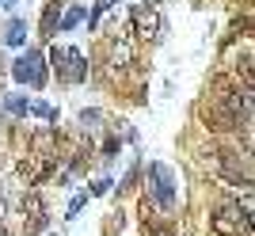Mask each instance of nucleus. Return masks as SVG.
I'll list each match as a JSON object with an SVG mask.
<instances>
[{
  "label": "nucleus",
  "mask_w": 255,
  "mask_h": 236,
  "mask_svg": "<svg viewBox=\"0 0 255 236\" xmlns=\"http://www.w3.org/2000/svg\"><path fill=\"white\" fill-rule=\"evenodd\" d=\"M53 23H57V4H50V8H46V15H42V34H46V38L53 34Z\"/></svg>",
  "instance_id": "obj_15"
},
{
  "label": "nucleus",
  "mask_w": 255,
  "mask_h": 236,
  "mask_svg": "<svg viewBox=\"0 0 255 236\" xmlns=\"http://www.w3.org/2000/svg\"><path fill=\"white\" fill-rule=\"evenodd\" d=\"M4 210H8V198H4V191H0V217H4Z\"/></svg>",
  "instance_id": "obj_20"
},
{
  "label": "nucleus",
  "mask_w": 255,
  "mask_h": 236,
  "mask_svg": "<svg viewBox=\"0 0 255 236\" xmlns=\"http://www.w3.org/2000/svg\"><path fill=\"white\" fill-rule=\"evenodd\" d=\"M133 34H137L141 42H156L160 34H164V15H160V8L152 0L137 4V11H133Z\"/></svg>",
  "instance_id": "obj_4"
},
{
  "label": "nucleus",
  "mask_w": 255,
  "mask_h": 236,
  "mask_svg": "<svg viewBox=\"0 0 255 236\" xmlns=\"http://www.w3.org/2000/svg\"><path fill=\"white\" fill-rule=\"evenodd\" d=\"M111 61H115V69H118V65H129V61H133V42H129V34H122V38L115 42Z\"/></svg>",
  "instance_id": "obj_8"
},
{
  "label": "nucleus",
  "mask_w": 255,
  "mask_h": 236,
  "mask_svg": "<svg viewBox=\"0 0 255 236\" xmlns=\"http://www.w3.org/2000/svg\"><path fill=\"white\" fill-rule=\"evenodd\" d=\"M53 141H57V129H38L31 137V145H34L38 156H57V152H53Z\"/></svg>",
  "instance_id": "obj_7"
},
{
  "label": "nucleus",
  "mask_w": 255,
  "mask_h": 236,
  "mask_svg": "<svg viewBox=\"0 0 255 236\" xmlns=\"http://www.w3.org/2000/svg\"><path fill=\"white\" fill-rule=\"evenodd\" d=\"M23 214H31V225L34 229H38V225H42V202H38V194H23Z\"/></svg>",
  "instance_id": "obj_9"
},
{
  "label": "nucleus",
  "mask_w": 255,
  "mask_h": 236,
  "mask_svg": "<svg viewBox=\"0 0 255 236\" xmlns=\"http://www.w3.org/2000/svg\"><path fill=\"white\" fill-rule=\"evenodd\" d=\"M8 4H11V0H0V8H8Z\"/></svg>",
  "instance_id": "obj_21"
},
{
  "label": "nucleus",
  "mask_w": 255,
  "mask_h": 236,
  "mask_svg": "<svg viewBox=\"0 0 255 236\" xmlns=\"http://www.w3.org/2000/svg\"><path fill=\"white\" fill-rule=\"evenodd\" d=\"M115 4H118V0H99L96 8L88 11V27H99V19H103V11H111Z\"/></svg>",
  "instance_id": "obj_11"
},
{
  "label": "nucleus",
  "mask_w": 255,
  "mask_h": 236,
  "mask_svg": "<svg viewBox=\"0 0 255 236\" xmlns=\"http://www.w3.org/2000/svg\"><path fill=\"white\" fill-rule=\"evenodd\" d=\"M149 194L156 198L160 210H171L179 191H175V175H171L168 164H149Z\"/></svg>",
  "instance_id": "obj_3"
},
{
  "label": "nucleus",
  "mask_w": 255,
  "mask_h": 236,
  "mask_svg": "<svg viewBox=\"0 0 255 236\" xmlns=\"http://www.w3.org/2000/svg\"><path fill=\"white\" fill-rule=\"evenodd\" d=\"M84 202H88V194H76L73 202H69V217H76L80 210H84Z\"/></svg>",
  "instance_id": "obj_16"
},
{
  "label": "nucleus",
  "mask_w": 255,
  "mask_h": 236,
  "mask_svg": "<svg viewBox=\"0 0 255 236\" xmlns=\"http://www.w3.org/2000/svg\"><path fill=\"white\" fill-rule=\"evenodd\" d=\"M92 191H96V194H107V191H111V179H99L96 187H92Z\"/></svg>",
  "instance_id": "obj_18"
},
{
  "label": "nucleus",
  "mask_w": 255,
  "mask_h": 236,
  "mask_svg": "<svg viewBox=\"0 0 255 236\" xmlns=\"http://www.w3.org/2000/svg\"><path fill=\"white\" fill-rule=\"evenodd\" d=\"M210 229L213 236H240V233H252V202L244 198V206L236 202H225L213 210L210 217Z\"/></svg>",
  "instance_id": "obj_1"
},
{
  "label": "nucleus",
  "mask_w": 255,
  "mask_h": 236,
  "mask_svg": "<svg viewBox=\"0 0 255 236\" xmlns=\"http://www.w3.org/2000/svg\"><path fill=\"white\" fill-rule=\"evenodd\" d=\"M84 15H88L84 8H69V11H65V15H61V31H69V27H76V23L84 19Z\"/></svg>",
  "instance_id": "obj_13"
},
{
  "label": "nucleus",
  "mask_w": 255,
  "mask_h": 236,
  "mask_svg": "<svg viewBox=\"0 0 255 236\" xmlns=\"http://www.w3.org/2000/svg\"><path fill=\"white\" fill-rule=\"evenodd\" d=\"M27 111H31V115H38L42 122H57V111H53L46 99H31V103H27Z\"/></svg>",
  "instance_id": "obj_10"
},
{
  "label": "nucleus",
  "mask_w": 255,
  "mask_h": 236,
  "mask_svg": "<svg viewBox=\"0 0 255 236\" xmlns=\"http://www.w3.org/2000/svg\"><path fill=\"white\" fill-rule=\"evenodd\" d=\"M149 236H175V233H171V229H152Z\"/></svg>",
  "instance_id": "obj_19"
},
{
  "label": "nucleus",
  "mask_w": 255,
  "mask_h": 236,
  "mask_svg": "<svg viewBox=\"0 0 255 236\" xmlns=\"http://www.w3.org/2000/svg\"><path fill=\"white\" fill-rule=\"evenodd\" d=\"M4 111H11V115H27V99H23V96H8V99H4Z\"/></svg>",
  "instance_id": "obj_14"
},
{
  "label": "nucleus",
  "mask_w": 255,
  "mask_h": 236,
  "mask_svg": "<svg viewBox=\"0 0 255 236\" xmlns=\"http://www.w3.org/2000/svg\"><path fill=\"white\" fill-rule=\"evenodd\" d=\"M23 42H27V23L15 19V23H11V31H8V46H23Z\"/></svg>",
  "instance_id": "obj_12"
},
{
  "label": "nucleus",
  "mask_w": 255,
  "mask_h": 236,
  "mask_svg": "<svg viewBox=\"0 0 255 236\" xmlns=\"http://www.w3.org/2000/svg\"><path fill=\"white\" fill-rule=\"evenodd\" d=\"M50 65H53V73H57V80H65V84L88 80V61H84V54H80L76 46H53Z\"/></svg>",
  "instance_id": "obj_2"
},
{
  "label": "nucleus",
  "mask_w": 255,
  "mask_h": 236,
  "mask_svg": "<svg viewBox=\"0 0 255 236\" xmlns=\"http://www.w3.org/2000/svg\"><path fill=\"white\" fill-rule=\"evenodd\" d=\"M80 122H84V126H92V129H96V122H99V111H84V115H80Z\"/></svg>",
  "instance_id": "obj_17"
},
{
  "label": "nucleus",
  "mask_w": 255,
  "mask_h": 236,
  "mask_svg": "<svg viewBox=\"0 0 255 236\" xmlns=\"http://www.w3.org/2000/svg\"><path fill=\"white\" fill-rule=\"evenodd\" d=\"M11 76H15L19 84L42 88V80H46V61H42V54H34V50H27V54H23L19 61L11 65Z\"/></svg>",
  "instance_id": "obj_5"
},
{
  "label": "nucleus",
  "mask_w": 255,
  "mask_h": 236,
  "mask_svg": "<svg viewBox=\"0 0 255 236\" xmlns=\"http://www.w3.org/2000/svg\"><path fill=\"white\" fill-rule=\"evenodd\" d=\"M0 236H11V233H4V229H0Z\"/></svg>",
  "instance_id": "obj_22"
},
{
  "label": "nucleus",
  "mask_w": 255,
  "mask_h": 236,
  "mask_svg": "<svg viewBox=\"0 0 255 236\" xmlns=\"http://www.w3.org/2000/svg\"><path fill=\"white\" fill-rule=\"evenodd\" d=\"M19 179H23V187H42L46 179H50V172H53V156H38V152H31V156H23L19 160Z\"/></svg>",
  "instance_id": "obj_6"
}]
</instances>
